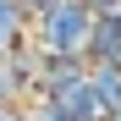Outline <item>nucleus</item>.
Instances as JSON below:
<instances>
[{"instance_id": "3", "label": "nucleus", "mask_w": 121, "mask_h": 121, "mask_svg": "<svg viewBox=\"0 0 121 121\" xmlns=\"http://www.w3.org/2000/svg\"><path fill=\"white\" fill-rule=\"evenodd\" d=\"M83 60H88V66H121V11L94 17V33H88Z\"/></svg>"}, {"instance_id": "5", "label": "nucleus", "mask_w": 121, "mask_h": 121, "mask_svg": "<svg viewBox=\"0 0 121 121\" xmlns=\"http://www.w3.org/2000/svg\"><path fill=\"white\" fill-rule=\"evenodd\" d=\"M94 88H99V105L110 110V121L121 116V66H88Z\"/></svg>"}, {"instance_id": "8", "label": "nucleus", "mask_w": 121, "mask_h": 121, "mask_svg": "<svg viewBox=\"0 0 121 121\" xmlns=\"http://www.w3.org/2000/svg\"><path fill=\"white\" fill-rule=\"evenodd\" d=\"M6 105H17V99H11V83H6V66H0V110Z\"/></svg>"}, {"instance_id": "2", "label": "nucleus", "mask_w": 121, "mask_h": 121, "mask_svg": "<svg viewBox=\"0 0 121 121\" xmlns=\"http://www.w3.org/2000/svg\"><path fill=\"white\" fill-rule=\"evenodd\" d=\"M44 99H50V105L66 116V121H110V110L99 105V88H94V77H88V72L77 77V83H60V88H50Z\"/></svg>"}, {"instance_id": "7", "label": "nucleus", "mask_w": 121, "mask_h": 121, "mask_svg": "<svg viewBox=\"0 0 121 121\" xmlns=\"http://www.w3.org/2000/svg\"><path fill=\"white\" fill-rule=\"evenodd\" d=\"M0 121H33V110H28V105H6V110H0Z\"/></svg>"}, {"instance_id": "9", "label": "nucleus", "mask_w": 121, "mask_h": 121, "mask_svg": "<svg viewBox=\"0 0 121 121\" xmlns=\"http://www.w3.org/2000/svg\"><path fill=\"white\" fill-rule=\"evenodd\" d=\"M116 121H121V116H116Z\"/></svg>"}, {"instance_id": "1", "label": "nucleus", "mask_w": 121, "mask_h": 121, "mask_svg": "<svg viewBox=\"0 0 121 121\" xmlns=\"http://www.w3.org/2000/svg\"><path fill=\"white\" fill-rule=\"evenodd\" d=\"M94 33V11L83 0H55L44 17H33V44L50 55H83Z\"/></svg>"}, {"instance_id": "4", "label": "nucleus", "mask_w": 121, "mask_h": 121, "mask_svg": "<svg viewBox=\"0 0 121 121\" xmlns=\"http://www.w3.org/2000/svg\"><path fill=\"white\" fill-rule=\"evenodd\" d=\"M22 39H33V17L22 11V0H0V55L17 50Z\"/></svg>"}, {"instance_id": "6", "label": "nucleus", "mask_w": 121, "mask_h": 121, "mask_svg": "<svg viewBox=\"0 0 121 121\" xmlns=\"http://www.w3.org/2000/svg\"><path fill=\"white\" fill-rule=\"evenodd\" d=\"M83 6H88L94 17H110V11H121V0H83Z\"/></svg>"}]
</instances>
